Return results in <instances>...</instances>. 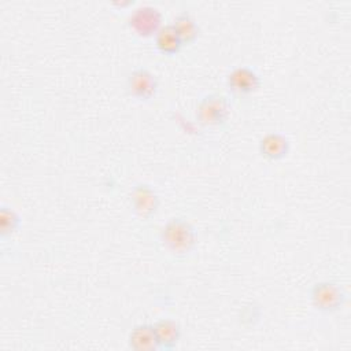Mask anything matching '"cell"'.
Here are the masks:
<instances>
[{"label": "cell", "instance_id": "1", "mask_svg": "<svg viewBox=\"0 0 351 351\" xmlns=\"http://www.w3.org/2000/svg\"><path fill=\"white\" fill-rule=\"evenodd\" d=\"M163 248L176 258L188 256L196 247V230L185 217L169 218L159 233Z\"/></svg>", "mask_w": 351, "mask_h": 351}, {"label": "cell", "instance_id": "2", "mask_svg": "<svg viewBox=\"0 0 351 351\" xmlns=\"http://www.w3.org/2000/svg\"><path fill=\"white\" fill-rule=\"evenodd\" d=\"M230 115L229 99L218 92L204 95L196 104L195 119L204 128H221Z\"/></svg>", "mask_w": 351, "mask_h": 351}, {"label": "cell", "instance_id": "3", "mask_svg": "<svg viewBox=\"0 0 351 351\" xmlns=\"http://www.w3.org/2000/svg\"><path fill=\"white\" fill-rule=\"evenodd\" d=\"M347 295L335 281H318L310 288V300L315 310L333 314L344 306Z\"/></svg>", "mask_w": 351, "mask_h": 351}, {"label": "cell", "instance_id": "4", "mask_svg": "<svg viewBox=\"0 0 351 351\" xmlns=\"http://www.w3.org/2000/svg\"><path fill=\"white\" fill-rule=\"evenodd\" d=\"M162 12L152 5H140L128 16L129 29L138 37H154L163 26Z\"/></svg>", "mask_w": 351, "mask_h": 351}, {"label": "cell", "instance_id": "5", "mask_svg": "<svg viewBox=\"0 0 351 351\" xmlns=\"http://www.w3.org/2000/svg\"><path fill=\"white\" fill-rule=\"evenodd\" d=\"M129 200L134 214L144 221L151 219L159 210V195L145 182H137L129 191Z\"/></svg>", "mask_w": 351, "mask_h": 351}, {"label": "cell", "instance_id": "6", "mask_svg": "<svg viewBox=\"0 0 351 351\" xmlns=\"http://www.w3.org/2000/svg\"><path fill=\"white\" fill-rule=\"evenodd\" d=\"M159 84L154 73L147 67L133 69L125 81V89L130 97L141 101L151 100L158 92Z\"/></svg>", "mask_w": 351, "mask_h": 351}, {"label": "cell", "instance_id": "7", "mask_svg": "<svg viewBox=\"0 0 351 351\" xmlns=\"http://www.w3.org/2000/svg\"><path fill=\"white\" fill-rule=\"evenodd\" d=\"M261 75L248 66H237L226 74V86L236 96H250L259 90Z\"/></svg>", "mask_w": 351, "mask_h": 351}, {"label": "cell", "instance_id": "8", "mask_svg": "<svg viewBox=\"0 0 351 351\" xmlns=\"http://www.w3.org/2000/svg\"><path fill=\"white\" fill-rule=\"evenodd\" d=\"M291 149L289 138L278 132L266 133L258 143V151L262 158L270 162L284 159Z\"/></svg>", "mask_w": 351, "mask_h": 351}, {"label": "cell", "instance_id": "9", "mask_svg": "<svg viewBox=\"0 0 351 351\" xmlns=\"http://www.w3.org/2000/svg\"><path fill=\"white\" fill-rule=\"evenodd\" d=\"M154 329H155L159 350L169 351L177 347L181 339V326L177 321L170 318L158 319L154 324Z\"/></svg>", "mask_w": 351, "mask_h": 351}, {"label": "cell", "instance_id": "10", "mask_svg": "<svg viewBox=\"0 0 351 351\" xmlns=\"http://www.w3.org/2000/svg\"><path fill=\"white\" fill-rule=\"evenodd\" d=\"M128 344L134 351L159 350L154 324L136 325L128 335Z\"/></svg>", "mask_w": 351, "mask_h": 351}, {"label": "cell", "instance_id": "11", "mask_svg": "<svg viewBox=\"0 0 351 351\" xmlns=\"http://www.w3.org/2000/svg\"><path fill=\"white\" fill-rule=\"evenodd\" d=\"M155 45L163 55H176L182 49L184 43L171 25H163L154 36Z\"/></svg>", "mask_w": 351, "mask_h": 351}, {"label": "cell", "instance_id": "12", "mask_svg": "<svg viewBox=\"0 0 351 351\" xmlns=\"http://www.w3.org/2000/svg\"><path fill=\"white\" fill-rule=\"evenodd\" d=\"M171 26L174 27V30L177 32V34L180 36L181 41L185 44H192L197 36H199V25L197 22L193 19V16L186 12V11H181L178 12L174 19H173V23Z\"/></svg>", "mask_w": 351, "mask_h": 351}, {"label": "cell", "instance_id": "13", "mask_svg": "<svg viewBox=\"0 0 351 351\" xmlns=\"http://www.w3.org/2000/svg\"><path fill=\"white\" fill-rule=\"evenodd\" d=\"M21 226V217L18 215V213L3 204L0 208V234L1 239L5 240L8 237H11Z\"/></svg>", "mask_w": 351, "mask_h": 351}]
</instances>
